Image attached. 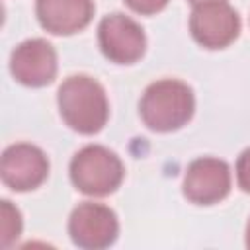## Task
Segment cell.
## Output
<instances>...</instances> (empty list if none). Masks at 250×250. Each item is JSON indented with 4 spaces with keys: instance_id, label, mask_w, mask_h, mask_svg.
Instances as JSON below:
<instances>
[{
    "instance_id": "obj_4",
    "label": "cell",
    "mask_w": 250,
    "mask_h": 250,
    "mask_svg": "<svg viewBox=\"0 0 250 250\" xmlns=\"http://www.w3.org/2000/svg\"><path fill=\"white\" fill-rule=\"evenodd\" d=\"M240 16L227 0L195 4L189 16V33L203 49H225L240 35Z\"/></svg>"
},
{
    "instance_id": "obj_13",
    "label": "cell",
    "mask_w": 250,
    "mask_h": 250,
    "mask_svg": "<svg viewBox=\"0 0 250 250\" xmlns=\"http://www.w3.org/2000/svg\"><path fill=\"white\" fill-rule=\"evenodd\" d=\"M129 10H133L139 16H154L162 12L170 0H123Z\"/></svg>"
},
{
    "instance_id": "obj_7",
    "label": "cell",
    "mask_w": 250,
    "mask_h": 250,
    "mask_svg": "<svg viewBox=\"0 0 250 250\" xmlns=\"http://www.w3.org/2000/svg\"><path fill=\"white\" fill-rule=\"evenodd\" d=\"M47 154L31 143H14L4 148L0 160V178L16 193L37 189L49 178Z\"/></svg>"
},
{
    "instance_id": "obj_14",
    "label": "cell",
    "mask_w": 250,
    "mask_h": 250,
    "mask_svg": "<svg viewBox=\"0 0 250 250\" xmlns=\"http://www.w3.org/2000/svg\"><path fill=\"white\" fill-rule=\"evenodd\" d=\"M244 244H246V248H250V219H248L246 230H244Z\"/></svg>"
},
{
    "instance_id": "obj_1",
    "label": "cell",
    "mask_w": 250,
    "mask_h": 250,
    "mask_svg": "<svg viewBox=\"0 0 250 250\" xmlns=\"http://www.w3.org/2000/svg\"><path fill=\"white\" fill-rule=\"evenodd\" d=\"M57 105L64 125L80 135L100 133L109 119L104 86L88 74H72L57 90Z\"/></svg>"
},
{
    "instance_id": "obj_6",
    "label": "cell",
    "mask_w": 250,
    "mask_h": 250,
    "mask_svg": "<svg viewBox=\"0 0 250 250\" xmlns=\"http://www.w3.org/2000/svg\"><path fill=\"white\" fill-rule=\"evenodd\" d=\"M119 234V221L111 207L98 201L78 203L68 217V236L74 246L102 250L111 246Z\"/></svg>"
},
{
    "instance_id": "obj_8",
    "label": "cell",
    "mask_w": 250,
    "mask_h": 250,
    "mask_svg": "<svg viewBox=\"0 0 250 250\" xmlns=\"http://www.w3.org/2000/svg\"><path fill=\"white\" fill-rule=\"evenodd\" d=\"M230 168L217 156H199L191 160L182 182L184 197L195 205H215L230 193Z\"/></svg>"
},
{
    "instance_id": "obj_11",
    "label": "cell",
    "mask_w": 250,
    "mask_h": 250,
    "mask_svg": "<svg viewBox=\"0 0 250 250\" xmlns=\"http://www.w3.org/2000/svg\"><path fill=\"white\" fill-rule=\"evenodd\" d=\"M23 221L20 209L10 201L2 199L0 203V244L2 248H10L21 234Z\"/></svg>"
},
{
    "instance_id": "obj_9",
    "label": "cell",
    "mask_w": 250,
    "mask_h": 250,
    "mask_svg": "<svg viewBox=\"0 0 250 250\" xmlns=\"http://www.w3.org/2000/svg\"><path fill=\"white\" fill-rule=\"evenodd\" d=\"M57 51L47 39H25L10 55V74L27 88L49 86L57 78Z\"/></svg>"
},
{
    "instance_id": "obj_2",
    "label": "cell",
    "mask_w": 250,
    "mask_h": 250,
    "mask_svg": "<svg viewBox=\"0 0 250 250\" xmlns=\"http://www.w3.org/2000/svg\"><path fill=\"white\" fill-rule=\"evenodd\" d=\"M195 113L193 90L178 78L148 84L139 100V117L154 133H172L191 121Z\"/></svg>"
},
{
    "instance_id": "obj_10",
    "label": "cell",
    "mask_w": 250,
    "mask_h": 250,
    "mask_svg": "<svg viewBox=\"0 0 250 250\" xmlns=\"http://www.w3.org/2000/svg\"><path fill=\"white\" fill-rule=\"evenodd\" d=\"M94 0H35L39 25L51 35H72L90 25Z\"/></svg>"
},
{
    "instance_id": "obj_5",
    "label": "cell",
    "mask_w": 250,
    "mask_h": 250,
    "mask_svg": "<svg viewBox=\"0 0 250 250\" xmlns=\"http://www.w3.org/2000/svg\"><path fill=\"white\" fill-rule=\"evenodd\" d=\"M98 45L102 55L115 64H135L145 57V29L121 12L107 14L98 23Z\"/></svg>"
},
{
    "instance_id": "obj_15",
    "label": "cell",
    "mask_w": 250,
    "mask_h": 250,
    "mask_svg": "<svg viewBox=\"0 0 250 250\" xmlns=\"http://www.w3.org/2000/svg\"><path fill=\"white\" fill-rule=\"evenodd\" d=\"M191 6H195V4H203V2H213V0H188Z\"/></svg>"
},
{
    "instance_id": "obj_12",
    "label": "cell",
    "mask_w": 250,
    "mask_h": 250,
    "mask_svg": "<svg viewBox=\"0 0 250 250\" xmlns=\"http://www.w3.org/2000/svg\"><path fill=\"white\" fill-rule=\"evenodd\" d=\"M234 174H236V184L238 188L250 195V146L244 148L236 160V168H234Z\"/></svg>"
},
{
    "instance_id": "obj_3",
    "label": "cell",
    "mask_w": 250,
    "mask_h": 250,
    "mask_svg": "<svg viewBox=\"0 0 250 250\" xmlns=\"http://www.w3.org/2000/svg\"><path fill=\"white\" fill-rule=\"evenodd\" d=\"M72 186L90 197H105L117 191L125 178L121 158L104 145H86L74 152L68 164Z\"/></svg>"
}]
</instances>
